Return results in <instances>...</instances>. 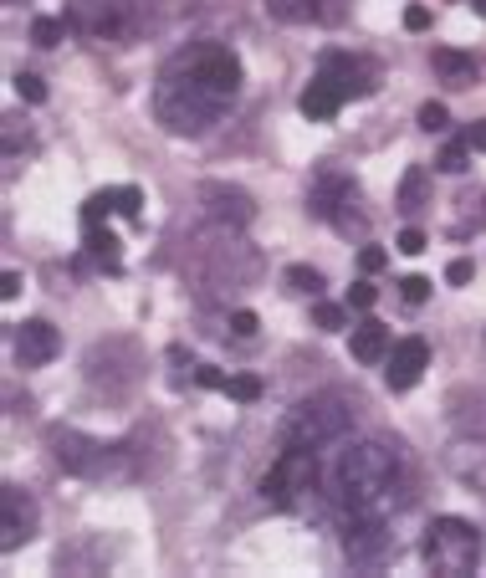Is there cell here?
<instances>
[{
	"instance_id": "cell-26",
	"label": "cell",
	"mask_w": 486,
	"mask_h": 578,
	"mask_svg": "<svg viewBox=\"0 0 486 578\" xmlns=\"http://www.w3.org/2000/svg\"><path fill=\"white\" fill-rule=\"evenodd\" d=\"M139 210H144V190L139 185H118V215L139 220Z\"/></svg>"
},
{
	"instance_id": "cell-3",
	"label": "cell",
	"mask_w": 486,
	"mask_h": 578,
	"mask_svg": "<svg viewBox=\"0 0 486 578\" xmlns=\"http://www.w3.org/2000/svg\"><path fill=\"white\" fill-rule=\"evenodd\" d=\"M343 435H348V405L333 399V394L302 399V405L287 415V425H282V440L287 446H302V451H323Z\"/></svg>"
},
{
	"instance_id": "cell-20",
	"label": "cell",
	"mask_w": 486,
	"mask_h": 578,
	"mask_svg": "<svg viewBox=\"0 0 486 578\" xmlns=\"http://www.w3.org/2000/svg\"><path fill=\"white\" fill-rule=\"evenodd\" d=\"M87 251H93L108 272H118V236L103 231V226H87Z\"/></svg>"
},
{
	"instance_id": "cell-14",
	"label": "cell",
	"mask_w": 486,
	"mask_h": 578,
	"mask_svg": "<svg viewBox=\"0 0 486 578\" xmlns=\"http://www.w3.org/2000/svg\"><path fill=\"white\" fill-rule=\"evenodd\" d=\"M0 512H6V517H0V532H6V538H0V548H16L21 538H31V522H36V512H31V502L16 492V486H6V497H0Z\"/></svg>"
},
{
	"instance_id": "cell-2",
	"label": "cell",
	"mask_w": 486,
	"mask_h": 578,
	"mask_svg": "<svg viewBox=\"0 0 486 578\" xmlns=\"http://www.w3.org/2000/svg\"><path fill=\"white\" fill-rule=\"evenodd\" d=\"M333 497L348 507L353 517H389V507L400 502V451L384 440H353L338 451L333 466Z\"/></svg>"
},
{
	"instance_id": "cell-16",
	"label": "cell",
	"mask_w": 486,
	"mask_h": 578,
	"mask_svg": "<svg viewBox=\"0 0 486 578\" xmlns=\"http://www.w3.org/2000/svg\"><path fill=\"white\" fill-rule=\"evenodd\" d=\"M348 195H353V180H343V174H328V180H318V190L307 195V210L323 215V220H333L338 205H343Z\"/></svg>"
},
{
	"instance_id": "cell-36",
	"label": "cell",
	"mask_w": 486,
	"mask_h": 578,
	"mask_svg": "<svg viewBox=\"0 0 486 578\" xmlns=\"http://www.w3.org/2000/svg\"><path fill=\"white\" fill-rule=\"evenodd\" d=\"M384 261H389V256H384L379 246H364V251H359V266H364L369 277H374V272H384Z\"/></svg>"
},
{
	"instance_id": "cell-25",
	"label": "cell",
	"mask_w": 486,
	"mask_h": 578,
	"mask_svg": "<svg viewBox=\"0 0 486 578\" xmlns=\"http://www.w3.org/2000/svg\"><path fill=\"white\" fill-rule=\"evenodd\" d=\"M226 394L241 399V405H256V399H261V379H256V374H236V379L226 384Z\"/></svg>"
},
{
	"instance_id": "cell-23",
	"label": "cell",
	"mask_w": 486,
	"mask_h": 578,
	"mask_svg": "<svg viewBox=\"0 0 486 578\" xmlns=\"http://www.w3.org/2000/svg\"><path fill=\"white\" fill-rule=\"evenodd\" d=\"M287 287L302 292V297H318V292H323V277L313 272V266H287Z\"/></svg>"
},
{
	"instance_id": "cell-5",
	"label": "cell",
	"mask_w": 486,
	"mask_h": 578,
	"mask_svg": "<svg viewBox=\"0 0 486 578\" xmlns=\"http://www.w3.org/2000/svg\"><path fill=\"white\" fill-rule=\"evenodd\" d=\"M313 476H318V466H313V451H302V446H287V451L272 461V471L261 476V497H267L277 512H292L302 492H313Z\"/></svg>"
},
{
	"instance_id": "cell-32",
	"label": "cell",
	"mask_w": 486,
	"mask_h": 578,
	"mask_svg": "<svg viewBox=\"0 0 486 578\" xmlns=\"http://www.w3.org/2000/svg\"><path fill=\"white\" fill-rule=\"evenodd\" d=\"M195 384H200V389H226L231 379H226V374H220L215 364H200V369H195Z\"/></svg>"
},
{
	"instance_id": "cell-1",
	"label": "cell",
	"mask_w": 486,
	"mask_h": 578,
	"mask_svg": "<svg viewBox=\"0 0 486 578\" xmlns=\"http://www.w3.org/2000/svg\"><path fill=\"white\" fill-rule=\"evenodd\" d=\"M241 93V62L220 41H190L180 47L159 82H154V113L169 133H205L226 118V108Z\"/></svg>"
},
{
	"instance_id": "cell-27",
	"label": "cell",
	"mask_w": 486,
	"mask_h": 578,
	"mask_svg": "<svg viewBox=\"0 0 486 578\" xmlns=\"http://www.w3.org/2000/svg\"><path fill=\"white\" fill-rule=\"evenodd\" d=\"M446 123H451L446 103H425V108H420V128H425V133H446Z\"/></svg>"
},
{
	"instance_id": "cell-40",
	"label": "cell",
	"mask_w": 486,
	"mask_h": 578,
	"mask_svg": "<svg viewBox=\"0 0 486 578\" xmlns=\"http://www.w3.org/2000/svg\"><path fill=\"white\" fill-rule=\"evenodd\" d=\"M471 6H476V16H486V0H471Z\"/></svg>"
},
{
	"instance_id": "cell-38",
	"label": "cell",
	"mask_w": 486,
	"mask_h": 578,
	"mask_svg": "<svg viewBox=\"0 0 486 578\" xmlns=\"http://www.w3.org/2000/svg\"><path fill=\"white\" fill-rule=\"evenodd\" d=\"M425 26H430V11H425V6H410V11H405V31H425Z\"/></svg>"
},
{
	"instance_id": "cell-39",
	"label": "cell",
	"mask_w": 486,
	"mask_h": 578,
	"mask_svg": "<svg viewBox=\"0 0 486 578\" xmlns=\"http://www.w3.org/2000/svg\"><path fill=\"white\" fill-rule=\"evenodd\" d=\"M0 297H6V302L21 297V272H6V277H0Z\"/></svg>"
},
{
	"instance_id": "cell-11",
	"label": "cell",
	"mask_w": 486,
	"mask_h": 578,
	"mask_svg": "<svg viewBox=\"0 0 486 578\" xmlns=\"http://www.w3.org/2000/svg\"><path fill=\"white\" fill-rule=\"evenodd\" d=\"M57 353H62V338H57V328H52V323L31 318V323H21V328H16V359H21L26 369L52 364Z\"/></svg>"
},
{
	"instance_id": "cell-19",
	"label": "cell",
	"mask_w": 486,
	"mask_h": 578,
	"mask_svg": "<svg viewBox=\"0 0 486 578\" xmlns=\"http://www.w3.org/2000/svg\"><path fill=\"white\" fill-rule=\"evenodd\" d=\"M425 185H430L425 164H410L405 180H400V210H420V205H425Z\"/></svg>"
},
{
	"instance_id": "cell-28",
	"label": "cell",
	"mask_w": 486,
	"mask_h": 578,
	"mask_svg": "<svg viewBox=\"0 0 486 578\" xmlns=\"http://www.w3.org/2000/svg\"><path fill=\"white\" fill-rule=\"evenodd\" d=\"M16 93H21L26 103H47V82H41L36 72H21V77H16Z\"/></svg>"
},
{
	"instance_id": "cell-34",
	"label": "cell",
	"mask_w": 486,
	"mask_h": 578,
	"mask_svg": "<svg viewBox=\"0 0 486 578\" xmlns=\"http://www.w3.org/2000/svg\"><path fill=\"white\" fill-rule=\"evenodd\" d=\"M256 328H261L256 313H246V307H241V313H231V333H236V338H256Z\"/></svg>"
},
{
	"instance_id": "cell-33",
	"label": "cell",
	"mask_w": 486,
	"mask_h": 578,
	"mask_svg": "<svg viewBox=\"0 0 486 578\" xmlns=\"http://www.w3.org/2000/svg\"><path fill=\"white\" fill-rule=\"evenodd\" d=\"M374 297H379V292H374L369 282H353V287H348V307H359V313H364V307H374Z\"/></svg>"
},
{
	"instance_id": "cell-21",
	"label": "cell",
	"mask_w": 486,
	"mask_h": 578,
	"mask_svg": "<svg viewBox=\"0 0 486 578\" xmlns=\"http://www.w3.org/2000/svg\"><path fill=\"white\" fill-rule=\"evenodd\" d=\"M67 26H72V21L36 16V21H31V41H36V47H62V41H67Z\"/></svg>"
},
{
	"instance_id": "cell-7",
	"label": "cell",
	"mask_w": 486,
	"mask_h": 578,
	"mask_svg": "<svg viewBox=\"0 0 486 578\" xmlns=\"http://www.w3.org/2000/svg\"><path fill=\"white\" fill-rule=\"evenodd\" d=\"M318 82L328 87V93H338V103L348 98H369L379 87V67L369 57H353V52H323L318 62Z\"/></svg>"
},
{
	"instance_id": "cell-10",
	"label": "cell",
	"mask_w": 486,
	"mask_h": 578,
	"mask_svg": "<svg viewBox=\"0 0 486 578\" xmlns=\"http://www.w3.org/2000/svg\"><path fill=\"white\" fill-rule=\"evenodd\" d=\"M425 364H430V343L425 338H400V343H394V353H389L384 384L389 389H415L420 374H425Z\"/></svg>"
},
{
	"instance_id": "cell-22",
	"label": "cell",
	"mask_w": 486,
	"mask_h": 578,
	"mask_svg": "<svg viewBox=\"0 0 486 578\" xmlns=\"http://www.w3.org/2000/svg\"><path fill=\"white\" fill-rule=\"evenodd\" d=\"M118 210V190H98V195H87L82 205V226H103V220Z\"/></svg>"
},
{
	"instance_id": "cell-9",
	"label": "cell",
	"mask_w": 486,
	"mask_h": 578,
	"mask_svg": "<svg viewBox=\"0 0 486 578\" xmlns=\"http://www.w3.org/2000/svg\"><path fill=\"white\" fill-rule=\"evenodd\" d=\"M343 0H267V16L287 26H338L343 21Z\"/></svg>"
},
{
	"instance_id": "cell-6",
	"label": "cell",
	"mask_w": 486,
	"mask_h": 578,
	"mask_svg": "<svg viewBox=\"0 0 486 578\" xmlns=\"http://www.w3.org/2000/svg\"><path fill=\"white\" fill-rule=\"evenodd\" d=\"M144 0H77V11L67 16L77 31H87V36H108V41H118V36H134L139 26H144Z\"/></svg>"
},
{
	"instance_id": "cell-15",
	"label": "cell",
	"mask_w": 486,
	"mask_h": 578,
	"mask_svg": "<svg viewBox=\"0 0 486 578\" xmlns=\"http://www.w3.org/2000/svg\"><path fill=\"white\" fill-rule=\"evenodd\" d=\"M348 348H353V359H359V364H379L384 353H389V328L369 318V323L353 328V343H348Z\"/></svg>"
},
{
	"instance_id": "cell-17",
	"label": "cell",
	"mask_w": 486,
	"mask_h": 578,
	"mask_svg": "<svg viewBox=\"0 0 486 578\" xmlns=\"http://www.w3.org/2000/svg\"><path fill=\"white\" fill-rule=\"evenodd\" d=\"M297 108H302V118H313V123H328L343 103H338V93H328V87L313 77V82H307V93L297 98Z\"/></svg>"
},
{
	"instance_id": "cell-8",
	"label": "cell",
	"mask_w": 486,
	"mask_h": 578,
	"mask_svg": "<svg viewBox=\"0 0 486 578\" xmlns=\"http://www.w3.org/2000/svg\"><path fill=\"white\" fill-rule=\"evenodd\" d=\"M52 446H57V461L72 471V476H103L108 471V446L103 440H87L77 430H52Z\"/></svg>"
},
{
	"instance_id": "cell-4",
	"label": "cell",
	"mask_w": 486,
	"mask_h": 578,
	"mask_svg": "<svg viewBox=\"0 0 486 578\" xmlns=\"http://www.w3.org/2000/svg\"><path fill=\"white\" fill-rule=\"evenodd\" d=\"M476 553H481V538L476 527L461 522V517H435L430 532H425V563L446 578H466L476 568Z\"/></svg>"
},
{
	"instance_id": "cell-35",
	"label": "cell",
	"mask_w": 486,
	"mask_h": 578,
	"mask_svg": "<svg viewBox=\"0 0 486 578\" xmlns=\"http://www.w3.org/2000/svg\"><path fill=\"white\" fill-rule=\"evenodd\" d=\"M425 246H430V241H425V231H420V226H410V231H400V251H405V256H420Z\"/></svg>"
},
{
	"instance_id": "cell-31",
	"label": "cell",
	"mask_w": 486,
	"mask_h": 578,
	"mask_svg": "<svg viewBox=\"0 0 486 578\" xmlns=\"http://www.w3.org/2000/svg\"><path fill=\"white\" fill-rule=\"evenodd\" d=\"M471 277H476V266H471V261H466V256H456V261H451V266H446V282H451V287H466V282H471Z\"/></svg>"
},
{
	"instance_id": "cell-24",
	"label": "cell",
	"mask_w": 486,
	"mask_h": 578,
	"mask_svg": "<svg viewBox=\"0 0 486 578\" xmlns=\"http://www.w3.org/2000/svg\"><path fill=\"white\" fill-rule=\"evenodd\" d=\"M435 164L446 169V174H466V169H471V144H466V139H461V144H446Z\"/></svg>"
},
{
	"instance_id": "cell-13",
	"label": "cell",
	"mask_w": 486,
	"mask_h": 578,
	"mask_svg": "<svg viewBox=\"0 0 486 578\" xmlns=\"http://www.w3.org/2000/svg\"><path fill=\"white\" fill-rule=\"evenodd\" d=\"M200 200L210 205V215H215V220H226V226H246V220L256 215L246 190H236V185H220V180H210V185L200 190Z\"/></svg>"
},
{
	"instance_id": "cell-12",
	"label": "cell",
	"mask_w": 486,
	"mask_h": 578,
	"mask_svg": "<svg viewBox=\"0 0 486 578\" xmlns=\"http://www.w3.org/2000/svg\"><path fill=\"white\" fill-rule=\"evenodd\" d=\"M343 548H348V558H353V563L374 568V563L389 553V532H384V522H379V517H353V522H348Z\"/></svg>"
},
{
	"instance_id": "cell-37",
	"label": "cell",
	"mask_w": 486,
	"mask_h": 578,
	"mask_svg": "<svg viewBox=\"0 0 486 578\" xmlns=\"http://www.w3.org/2000/svg\"><path fill=\"white\" fill-rule=\"evenodd\" d=\"M466 144H471V154H486V118H476L466 128Z\"/></svg>"
},
{
	"instance_id": "cell-18",
	"label": "cell",
	"mask_w": 486,
	"mask_h": 578,
	"mask_svg": "<svg viewBox=\"0 0 486 578\" xmlns=\"http://www.w3.org/2000/svg\"><path fill=\"white\" fill-rule=\"evenodd\" d=\"M435 72L451 77L456 87H471V82H476V62L461 57V52H451V47H435Z\"/></svg>"
},
{
	"instance_id": "cell-29",
	"label": "cell",
	"mask_w": 486,
	"mask_h": 578,
	"mask_svg": "<svg viewBox=\"0 0 486 578\" xmlns=\"http://www.w3.org/2000/svg\"><path fill=\"white\" fill-rule=\"evenodd\" d=\"M313 323H318L323 333H338V328H343V307H333V302H318V307H313Z\"/></svg>"
},
{
	"instance_id": "cell-30",
	"label": "cell",
	"mask_w": 486,
	"mask_h": 578,
	"mask_svg": "<svg viewBox=\"0 0 486 578\" xmlns=\"http://www.w3.org/2000/svg\"><path fill=\"white\" fill-rule=\"evenodd\" d=\"M400 297H405L410 307H420V302L430 297V277H405V282H400Z\"/></svg>"
}]
</instances>
